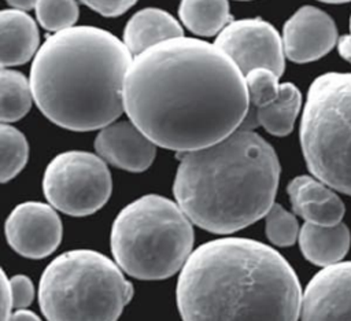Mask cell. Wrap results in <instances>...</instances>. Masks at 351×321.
Instances as JSON below:
<instances>
[{"mask_svg":"<svg viewBox=\"0 0 351 321\" xmlns=\"http://www.w3.org/2000/svg\"><path fill=\"white\" fill-rule=\"evenodd\" d=\"M123 106L156 145L182 154L237 130L250 99L244 74L218 45L182 36L133 58Z\"/></svg>","mask_w":351,"mask_h":321,"instance_id":"6da1fadb","label":"cell"},{"mask_svg":"<svg viewBox=\"0 0 351 321\" xmlns=\"http://www.w3.org/2000/svg\"><path fill=\"white\" fill-rule=\"evenodd\" d=\"M182 321H298L302 289L288 261L245 237H222L192 251L177 281Z\"/></svg>","mask_w":351,"mask_h":321,"instance_id":"7a4b0ae2","label":"cell"},{"mask_svg":"<svg viewBox=\"0 0 351 321\" xmlns=\"http://www.w3.org/2000/svg\"><path fill=\"white\" fill-rule=\"evenodd\" d=\"M132 52L112 33L73 26L51 34L30 67L33 100L53 123L77 132L112 123L123 106Z\"/></svg>","mask_w":351,"mask_h":321,"instance_id":"3957f363","label":"cell"},{"mask_svg":"<svg viewBox=\"0 0 351 321\" xmlns=\"http://www.w3.org/2000/svg\"><path fill=\"white\" fill-rule=\"evenodd\" d=\"M278 180L274 148L252 129L239 128L215 144L182 152L173 193L197 226L233 233L267 214Z\"/></svg>","mask_w":351,"mask_h":321,"instance_id":"277c9868","label":"cell"},{"mask_svg":"<svg viewBox=\"0 0 351 321\" xmlns=\"http://www.w3.org/2000/svg\"><path fill=\"white\" fill-rule=\"evenodd\" d=\"M192 221L178 203L144 195L114 219L110 244L119 268L140 280H162L181 270L192 254Z\"/></svg>","mask_w":351,"mask_h":321,"instance_id":"5b68a950","label":"cell"},{"mask_svg":"<svg viewBox=\"0 0 351 321\" xmlns=\"http://www.w3.org/2000/svg\"><path fill=\"white\" fill-rule=\"evenodd\" d=\"M133 296L119 265L93 250H71L44 269L38 302L48 321H117Z\"/></svg>","mask_w":351,"mask_h":321,"instance_id":"8992f818","label":"cell"},{"mask_svg":"<svg viewBox=\"0 0 351 321\" xmlns=\"http://www.w3.org/2000/svg\"><path fill=\"white\" fill-rule=\"evenodd\" d=\"M308 170L351 195V73H325L308 88L300 122Z\"/></svg>","mask_w":351,"mask_h":321,"instance_id":"52a82bcc","label":"cell"},{"mask_svg":"<svg viewBox=\"0 0 351 321\" xmlns=\"http://www.w3.org/2000/svg\"><path fill=\"white\" fill-rule=\"evenodd\" d=\"M112 189L106 160L86 151H66L48 163L43 192L56 210L84 217L101 209Z\"/></svg>","mask_w":351,"mask_h":321,"instance_id":"ba28073f","label":"cell"},{"mask_svg":"<svg viewBox=\"0 0 351 321\" xmlns=\"http://www.w3.org/2000/svg\"><path fill=\"white\" fill-rule=\"evenodd\" d=\"M218 45L245 75L265 67L278 77L284 73V44L278 32L265 19L245 18L229 22L217 36Z\"/></svg>","mask_w":351,"mask_h":321,"instance_id":"9c48e42d","label":"cell"},{"mask_svg":"<svg viewBox=\"0 0 351 321\" xmlns=\"http://www.w3.org/2000/svg\"><path fill=\"white\" fill-rule=\"evenodd\" d=\"M4 232L8 244L19 255L40 259L58 248L62 240V221L53 206L25 202L8 214Z\"/></svg>","mask_w":351,"mask_h":321,"instance_id":"30bf717a","label":"cell"},{"mask_svg":"<svg viewBox=\"0 0 351 321\" xmlns=\"http://www.w3.org/2000/svg\"><path fill=\"white\" fill-rule=\"evenodd\" d=\"M302 321H351V262L322 268L302 298Z\"/></svg>","mask_w":351,"mask_h":321,"instance_id":"8fae6325","label":"cell"},{"mask_svg":"<svg viewBox=\"0 0 351 321\" xmlns=\"http://www.w3.org/2000/svg\"><path fill=\"white\" fill-rule=\"evenodd\" d=\"M336 43L337 29L333 19L313 5L299 8L282 27L284 52L296 63L319 59Z\"/></svg>","mask_w":351,"mask_h":321,"instance_id":"7c38bea8","label":"cell"},{"mask_svg":"<svg viewBox=\"0 0 351 321\" xmlns=\"http://www.w3.org/2000/svg\"><path fill=\"white\" fill-rule=\"evenodd\" d=\"M155 143L132 121L112 122L97 133L95 150L101 159L128 171H144L155 159Z\"/></svg>","mask_w":351,"mask_h":321,"instance_id":"4fadbf2b","label":"cell"},{"mask_svg":"<svg viewBox=\"0 0 351 321\" xmlns=\"http://www.w3.org/2000/svg\"><path fill=\"white\" fill-rule=\"evenodd\" d=\"M287 191L293 211L306 222L322 226L341 222L346 211L344 204L330 187L321 180L299 176L288 184Z\"/></svg>","mask_w":351,"mask_h":321,"instance_id":"5bb4252c","label":"cell"},{"mask_svg":"<svg viewBox=\"0 0 351 321\" xmlns=\"http://www.w3.org/2000/svg\"><path fill=\"white\" fill-rule=\"evenodd\" d=\"M36 22L25 11L10 8L0 14L1 69L26 63L38 48Z\"/></svg>","mask_w":351,"mask_h":321,"instance_id":"9a60e30c","label":"cell"},{"mask_svg":"<svg viewBox=\"0 0 351 321\" xmlns=\"http://www.w3.org/2000/svg\"><path fill=\"white\" fill-rule=\"evenodd\" d=\"M182 37V27L173 15L160 8L137 11L126 23L123 43L133 56L162 41Z\"/></svg>","mask_w":351,"mask_h":321,"instance_id":"2e32d148","label":"cell"},{"mask_svg":"<svg viewBox=\"0 0 351 321\" xmlns=\"http://www.w3.org/2000/svg\"><path fill=\"white\" fill-rule=\"evenodd\" d=\"M350 230L340 222L322 226L304 222L299 232V246L307 261L318 266L340 262L350 248Z\"/></svg>","mask_w":351,"mask_h":321,"instance_id":"e0dca14e","label":"cell"},{"mask_svg":"<svg viewBox=\"0 0 351 321\" xmlns=\"http://www.w3.org/2000/svg\"><path fill=\"white\" fill-rule=\"evenodd\" d=\"M300 104L302 96L299 89L291 82H284L280 85L278 96L265 107L250 110L240 128L254 129L262 126L270 134L285 136L293 129Z\"/></svg>","mask_w":351,"mask_h":321,"instance_id":"ac0fdd59","label":"cell"},{"mask_svg":"<svg viewBox=\"0 0 351 321\" xmlns=\"http://www.w3.org/2000/svg\"><path fill=\"white\" fill-rule=\"evenodd\" d=\"M178 14L186 29L204 37L218 34L232 18L228 0H181Z\"/></svg>","mask_w":351,"mask_h":321,"instance_id":"d6986e66","label":"cell"},{"mask_svg":"<svg viewBox=\"0 0 351 321\" xmlns=\"http://www.w3.org/2000/svg\"><path fill=\"white\" fill-rule=\"evenodd\" d=\"M33 92L30 81L19 71L1 69L0 74V118L3 123H11L30 110Z\"/></svg>","mask_w":351,"mask_h":321,"instance_id":"ffe728a7","label":"cell"},{"mask_svg":"<svg viewBox=\"0 0 351 321\" xmlns=\"http://www.w3.org/2000/svg\"><path fill=\"white\" fill-rule=\"evenodd\" d=\"M29 147L26 137L16 128L1 123L0 126V180L7 182L26 165Z\"/></svg>","mask_w":351,"mask_h":321,"instance_id":"44dd1931","label":"cell"},{"mask_svg":"<svg viewBox=\"0 0 351 321\" xmlns=\"http://www.w3.org/2000/svg\"><path fill=\"white\" fill-rule=\"evenodd\" d=\"M36 15L45 30L56 33L73 27L80 11L75 0H38Z\"/></svg>","mask_w":351,"mask_h":321,"instance_id":"7402d4cb","label":"cell"},{"mask_svg":"<svg viewBox=\"0 0 351 321\" xmlns=\"http://www.w3.org/2000/svg\"><path fill=\"white\" fill-rule=\"evenodd\" d=\"M245 77V85L250 99V110H258L273 102L280 92L278 75L265 67L251 70Z\"/></svg>","mask_w":351,"mask_h":321,"instance_id":"603a6c76","label":"cell"},{"mask_svg":"<svg viewBox=\"0 0 351 321\" xmlns=\"http://www.w3.org/2000/svg\"><path fill=\"white\" fill-rule=\"evenodd\" d=\"M299 224L293 214L274 203L266 214V236L280 247L292 246L299 237Z\"/></svg>","mask_w":351,"mask_h":321,"instance_id":"cb8c5ba5","label":"cell"},{"mask_svg":"<svg viewBox=\"0 0 351 321\" xmlns=\"http://www.w3.org/2000/svg\"><path fill=\"white\" fill-rule=\"evenodd\" d=\"M11 295L15 309L27 307L34 299V285L25 274H15L10 278Z\"/></svg>","mask_w":351,"mask_h":321,"instance_id":"d4e9b609","label":"cell"},{"mask_svg":"<svg viewBox=\"0 0 351 321\" xmlns=\"http://www.w3.org/2000/svg\"><path fill=\"white\" fill-rule=\"evenodd\" d=\"M104 16H118L126 12L137 0H80Z\"/></svg>","mask_w":351,"mask_h":321,"instance_id":"484cf974","label":"cell"},{"mask_svg":"<svg viewBox=\"0 0 351 321\" xmlns=\"http://www.w3.org/2000/svg\"><path fill=\"white\" fill-rule=\"evenodd\" d=\"M0 307H1V321H10V317L12 316L11 310L14 309L12 295H11V287H10V278L7 277L5 272H1V294H0Z\"/></svg>","mask_w":351,"mask_h":321,"instance_id":"4316f807","label":"cell"},{"mask_svg":"<svg viewBox=\"0 0 351 321\" xmlns=\"http://www.w3.org/2000/svg\"><path fill=\"white\" fill-rule=\"evenodd\" d=\"M350 32H351V23H350ZM337 48H339V54L346 60L351 62V33L340 37V40L337 41Z\"/></svg>","mask_w":351,"mask_h":321,"instance_id":"83f0119b","label":"cell"},{"mask_svg":"<svg viewBox=\"0 0 351 321\" xmlns=\"http://www.w3.org/2000/svg\"><path fill=\"white\" fill-rule=\"evenodd\" d=\"M10 321H41L38 316L26 309H18L10 317Z\"/></svg>","mask_w":351,"mask_h":321,"instance_id":"f1b7e54d","label":"cell"},{"mask_svg":"<svg viewBox=\"0 0 351 321\" xmlns=\"http://www.w3.org/2000/svg\"><path fill=\"white\" fill-rule=\"evenodd\" d=\"M11 7H14L15 10H21V11H27L33 7L37 5L38 0H5Z\"/></svg>","mask_w":351,"mask_h":321,"instance_id":"f546056e","label":"cell"},{"mask_svg":"<svg viewBox=\"0 0 351 321\" xmlns=\"http://www.w3.org/2000/svg\"><path fill=\"white\" fill-rule=\"evenodd\" d=\"M321 1H325V3H346V1H350V0H321Z\"/></svg>","mask_w":351,"mask_h":321,"instance_id":"4dcf8cb0","label":"cell"},{"mask_svg":"<svg viewBox=\"0 0 351 321\" xmlns=\"http://www.w3.org/2000/svg\"><path fill=\"white\" fill-rule=\"evenodd\" d=\"M243 1H245V0H243Z\"/></svg>","mask_w":351,"mask_h":321,"instance_id":"1f68e13d","label":"cell"}]
</instances>
